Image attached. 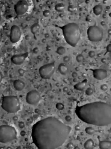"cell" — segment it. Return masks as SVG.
Returning a JSON list of instances; mask_svg holds the SVG:
<instances>
[{
    "instance_id": "obj_1",
    "label": "cell",
    "mask_w": 111,
    "mask_h": 149,
    "mask_svg": "<svg viewBox=\"0 0 111 149\" xmlns=\"http://www.w3.org/2000/svg\"><path fill=\"white\" fill-rule=\"evenodd\" d=\"M71 128L53 116L38 121L32 126L31 137L38 149H56L68 138Z\"/></svg>"
},
{
    "instance_id": "obj_2",
    "label": "cell",
    "mask_w": 111,
    "mask_h": 149,
    "mask_svg": "<svg viewBox=\"0 0 111 149\" xmlns=\"http://www.w3.org/2000/svg\"><path fill=\"white\" fill-rule=\"evenodd\" d=\"M75 113L79 119L88 124L108 126L111 123V106L102 101L76 106Z\"/></svg>"
},
{
    "instance_id": "obj_3",
    "label": "cell",
    "mask_w": 111,
    "mask_h": 149,
    "mask_svg": "<svg viewBox=\"0 0 111 149\" xmlns=\"http://www.w3.org/2000/svg\"><path fill=\"white\" fill-rule=\"evenodd\" d=\"M61 29L67 43L73 47H76L80 37L79 25L75 23H69L61 27Z\"/></svg>"
},
{
    "instance_id": "obj_4",
    "label": "cell",
    "mask_w": 111,
    "mask_h": 149,
    "mask_svg": "<svg viewBox=\"0 0 111 149\" xmlns=\"http://www.w3.org/2000/svg\"><path fill=\"white\" fill-rule=\"evenodd\" d=\"M1 107L8 113H16L20 109V102L15 95L4 96L2 100Z\"/></svg>"
},
{
    "instance_id": "obj_5",
    "label": "cell",
    "mask_w": 111,
    "mask_h": 149,
    "mask_svg": "<svg viewBox=\"0 0 111 149\" xmlns=\"http://www.w3.org/2000/svg\"><path fill=\"white\" fill-rule=\"evenodd\" d=\"M15 128L8 125L0 126V143H7L12 141L17 137Z\"/></svg>"
},
{
    "instance_id": "obj_6",
    "label": "cell",
    "mask_w": 111,
    "mask_h": 149,
    "mask_svg": "<svg viewBox=\"0 0 111 149\" xmlns=\"http://www.w3.org/2000/svg\"><path fill=\"white\" fill-rule=\"evenodd\" d=\"M88 39L92 42H99L103 38V32L100 27L97 26H91L87 30Z\"/></svg>"
},
{
    "instance_id": "obj_7",
    "label": "cell",
    "mask_w": 111,
    "mask_h": 149,
    "mask_svg": "<svg viewBox=\"0 0 111 149\" xmlns=\"http://www.w3.org/2000/svg\"><path fill=\"white\" fill-rule=\"evenodd\" d=\"M54 71V62H52L42 66L39 69V73L42 79H49L52 76Z\"/></svg>"
},
{
    "instance_id": "obj_8",
    "label": "cell",
    "mask_w": 111,
    "mask_h": 149,
    "mask_svg": "<svg viewBox=\"0 0 111 149\" xmlns=\"http://www.w3.org/2000/svg\"><path fill=\"white\" fill-rule=\"evenodd\" d=\"M41 94L35 90H31L26 95V102L30 105H35L40 101Z\"/></svg>"
},
{
    "instance_id": "obj_9",
    "label": "cell",
    "mask_w": 111,
    "mask_h": 149,
    "mask_svg": "<svg viewBox=\"0 0 111 149\" xmlns=\"http://www.w3.org/2000/svg\"><path fill=\"white\" fill-rule=\"evenodd\" d=\"M17 15H23L27 13L29 9V4L26 0H19L14 7Z\"/></svg>"
},
{
    "instance_id": "obj_10",
    "label": "cell",
    "mask_w": 111,
    "mask_h": 149,
    "mask_svg": "<svg viewBox=\"0 0 111 149\" xmlns=\"http://www.w3.org/2000/svg\"><path fill=\"white\" fill-rule=\"evenodd\" d=\"M22 33L18 26L13 25L12 26L10 33V40L12 43H16L20 40Z\"/></svg>"
},
{
    "instance_id": "obj_11",
    "label": "cell",
    "mask_w": 111,
    "mask_h": 149,
    "mask_svg": "<svg viewBox=\"0 0 111 149\" xmlns=\"http://www.w3.org/2000/svg\"><path fill=\"white\" fill-rule=\"evenodd\" d=\"M93 77L97 80H104L108 76V72L106 70L104 69H92Z\"/></svg>"
},
{
    "instance_id": "obj_12",
    "label": "cell",
    "mask_w": 111,
    "mask_h": 149,
    "mask_svg": "<svg viewBox=\"0 0 111 149\" xmlns=\"http://www.w3.org/2000/svg\"><path fill=\"white\" fill-rule=\"evenodd\" d=\"M29 56V53H25L22 54H17L14 55L11 58V61L13 64L20 65L23 64V62L25 61V60Z\"/></svg>"
},
{
    "instance_id": "obj_13",
    "label": "cell",
    "mask_w": 111,
    "mask_h": 149,
    "mask_svg": "<svg viewBox=\"0 0 111 149\" xmlns=\"http://www.w3.org/2000/svg\"><path fill=\"white\" fill-rule=\"evenodd\" d=\"M13 87L17 91H22L24 88L25 83L20 79H17L13 81Z\"/></svg>"
},
{
    "instance_id": "obj_14",
    "label": "cell",
    "mask_w": 111,
    "mask_h": 149,
    "mask_svg": "<svg viewBox=\"0 0 111 149\" xmlns=\"http://www.w3.org/2000/svg\"><path fill=\"white\" fill-rule=\"evenodd\" d=\"M87 82V79H85V80H83L81 82H79L74 85V88L79 91H82L85 88L86 86Z\"/></svg>"
},
{
    "instance_id": "obj_15",
    "label": "cell",
    "mask_w": 111,
    "mask_h": 149,
    "mask_svg": "<svg viewBox=\"0 0 111 149\" xmlns=\"http://www.w3.org/2000/svg\"><path fill=\"white\" fill-rule=\"evenodd\" d=\"M58 71L62 75H66L68 71V68L64 63H61L58 66Z\"/></svg>"
},
{
    "instance_id": "obj_16",
    "label": "cell",
    "mask_w": 111,
    "mask_h": 149,
    "mask_svg": "<svg viewBox=\"0 0 111 149\" xmlns=\"http://www.w3.org/2000/svg\"><path fill=\"white\" fill-rule=\"evenodd\" d=\"M99 147L100 149H109L111 147V142L109 140L99 141Z\"/></svg>"
},
{
    "instance_id": "obj_17",
    "label": "cell",
    "mask_w": 111,
    "mask_h": 149,
    "mask_svg": "<svg viewBox=\"0 0 111 149\" xmlns=\"http://www.w3.org/2000/svg\"><path fill=\"white\" fill-rule=\"evenodd\" d=\"M94 146V142L91 139H88L84 144V147L85 149H93Z\"/></svg>"
},
{
    "instance_id": "obj_18",
    "label": "cell",
    "mask_w": 111,
    "mask_h": 149,
    "mask_svg": "<svg viewBox=\"0 0 111 149\" xmlns=\"http://www.w3.org/2000/svg\"><path fill=\"white\" fill-rule=\"evenodd\" d=\"M103 8L101 5H97L95 6L93 8V12L95 15L98 16L101 15L102 12H103Z\"/></svg>"
},
{
    "instance_id": "obj_19",
    "label": "cell",
    "mask_w": 111,
    "mask_h": 149,
    "mask_svg": "<svg viewBox=\"0 0 111 149\" xmlns=\"http://www.w3.org/2000/svg\"><path fill=\"white\" fill-rule=\"evenodd\" d=\"M39 29H40V26H39V25L38 23H34L33 25L31 26V32L33 34H35L38 32Z\"/></svg>"
},
{
    "instance_id": "obj_20",
    "label": "cell",
    "mask_w": 111,
    "mask_h": 149,
    "mask_svg": "<svg viewBox=\"0 0 111 149\" xmlns=\"http://www.w3.org/2000/svg\"><path fill=\"white\" fill-rule=\"evenodd\" d=\"M64 9H65L64 5L62 3L57 4V5H55V11H57V12H62L64 10Z\"/></svg>"
},
{
    "instance_id": "obj_21",
    "label": "cell",
    "mask_w": 111,
    "mask_h": 149,
    "mask_svg": "<svg viewBox=\"0 0 111 149\" xmlns=\"http://www.w3.org/2000/svg\"><path fill=\"white\" fill-rule=\"evenodd\" d=\"M66 48H65V47H62V46L58 47L56 50L57 54H58L60 55H64V54L66 53Z\"/></svg>"
},
{
    "instance_id": "obj_22",
    "label": "cell",
    "mask_w": 111,
    "mask_h": 149,
    "mask_svg": "<svg viewBox=\"0 0 111 149\" xmlns=\"http://www.w3.org/2000/svg\"><path fill=\"white\" fill-rule=\"evenodd\" d=\"M85 132L87 134L90 135H92L95 132V130L92 127L89 126V127H87L85 129Z\"/></svg>"
},
{
    "instance_id": "obj_23",
    "label": "cell",
    "mask_w": 111,
    "mask_h": 149,
    "mask_svg": "<svg viewBox=\"0 0 111 149\" xmlns=\"http://www.w3.org/2000/svg\"><path fill=\"white\" fill-rule=\"evenodd\" d=\"M55 108H57V109L59 111H61L63 110L64 109V105L61 103V102H57L55 105Z\"/></svg>"
},
{
    "instance_id": "obj_24",
    "label": "cell",
    "mask_w": 111,
    "mask_h": 149,
    "mask_svg": "<svg viewBox=\"0 0 111 149\" xmlns=\"http://www.w3.org/2000/svg\"><path fill=\"white\" fill-rule=\"evenodd\" d=\"M76 59L78 62L82 63L83 61V60H84V57H83L82 54H79L76 56Z\"/></svg>"
},
{
    "instance_id": "obj_25",
    "label": "cell",
    "mask_w": 111,
    "mask_h": 149,
    "mask_svg": "<svg viewBox=\"0 0 111 149\" xmlns=\"http://www.w3.org/2000/svg\"><path fill=\"white\" fill-rule=\"evenodd\" d=\"M86 94L87 95H89V96H90V95H91L92 94H93L94 93V90L92 89V88L91 87H89L87 88L86 90Z\"/></svg>"
},
{
    "instance_id": "obj_26",
    "label": "cell",
    "mask_w": 111,
    "mask_h": 149,
    "mask_svg": "<svg viewBox=\"0 0 111 149\" xmlns=\"http://www.w3.org/2000/svg\"><path fill=\"white\" fill-rule=\"evenodd\" d=\"M76 10V6H75L73 5H70L68 6V11L70 12H73Z\"/></svg>"
},
{
    "instance_id": "obj_27",
    "label": "cell",
    "mask_w": 111,
    "mask_h": 149,
    "mask_svg": "<svg viewBox=\"0 0 111 149\" xmlns=\"http://www.w3.org/2000/svg\"><path fill=\"white\" fill-rule=\"evenodd\" d=\"M18 74L20 76H23L24 75V74L25 73V70H24L23 69H22V68H20V69H18Z\"/></svg>"
},
{
    "instance_id": "obj_28",
    "label": "cell",
    "mask_w": 111,
    "mask_h": 149,
    "mask_svg": "<svg viewBox=\"0 0 111 149\" xmlns=\"http://www.w3.org/2000/svg\"><path fill=\"white\" fill-rule=\"evenodd\" d=\"M100 88H101V90L103 91H106L108 88V86L107 85H106V84H103V85H101Z\"/></svg>"
},
{
    "instance_id": "obj_29",
    "label": "cell",
    "mask_w": 111,
    "mask_h": 149,
    "mask_svg": "<svg viewBox=\"0 0 111 149\" xmlns=\"http://www.w3.org/2000/svg\"><path fill=\"white\" fill-rule=\"evenodd\" d=\"M43 15L44 16H45V17H46V18L49 17V16L50 15V12L49 10L44 11L43 12Z\"/></svg>"
},
{
    "instance_id": "obj_30",
    "label": "cell",
    "mask_w": 111,
    "mask_h": 149,
    "mask_svg": "<svg viewBox=\"0 0 111 149\" xmlns=\"http://www.w3.org/2000/svg\"><path fill=\"white\" fill-rule=\"evenodd\" d=\"M18 128H20V129H23L25 127V123L24 122H23V121H20L19 122H18Z\"/></svg>"
},
{
    "instance_id": "obj_31",
    "label": "cell",
    "mask_w": 111,
    "mask_h": 149,
    "mask_svg": "<svg viewBox=\"0 0 111 149\" xmlns=\"http://www.w3.org/2000/svg\"><path fill=\"white\" fill-rule=\"evenodd\" d=\"M88 55H89V57L90 58H94L95 57V55H96V53L94 51H90L88 53Z\"/></svg>"
},
{
    "instance_id": "obj_32",
    "label": "cell",
    "mask_w": 111,
    "mask_h": 149,
    "mask_svg": "<svg viewBox=\"0 0 111 149\" xmlns=\"http://www.w3.org/2000/svg\"><path fill=\"white\" fill-rule=\"evenodd\" d=\"M67 148L68 149H72L73 148V144L72 142H69L68 144H67Z\"/></svg>"
},
{
    "instance_id": "obj_33",
    "label": "cell",
    "mask_w": 111,
    "mask_h": 149,
    "mask_svg": "<svg viewBox=\"0 0 111 149\" xmlns=\"http://www.w3.org/2000/svg\"><path fill=\"white\" fill-rule=\"evenodd\" d=\"M63 61L65 63H68L70 61V57H68V56H65L63 58Z\"/></svg>"
},
{
    "instance_id": "obj_34",
    "label": "cell",
    "mask_w": 111,
    "mask_h": 149,
    "mask_svg": "<svg viewBox=\"0 0 111 149\" xmlns=\"http://www.w3.org/2000/svg\"><path fill=\"white\" fill-rule=\"evenodd\" d=\"M65 120H66V121H67V122H71L72 120V118L71 117V116L67 115L66 116V117H65Z\"/></svg>"
},
{
    "instance_id": "obj_35",
    "label": "cell",
    "mask_w": 111,
    "mask_h": 149,
    "mask_svg": "<svg viewBox=\"0 0 111 149\" xmlns=\"http://www.w3.org/2000/svg\"><path fill=\"white\" fill-rule=\"evenodd\" d=\"M106 51H107L108 53L111 52V44H108L107 47H106Z\"/></svg>"
},
{
    "instance_id": "obj_36",
    "label": "cell",
    "mask_w": 111,
    "mask_h": 149,
    "mask_svg": "<svg viewBox=\"0 0 111 149\" xmlns=\"http://www.w3.org/2000/svg\"><path fill=\"white\" fill-rule=\"evenodd\" d=\"M78 74L76 72H73L72 73V76L73 77V78H76V77H78Z\"/></svg>"
},
{
    "instance_id": "obj_37",
    "label": "cell",
    "mask_w": 111,
    "mask_h": 149,
    "mask_svg": "<svg viewBox=\"0 0 111 149\" xmlns=\"http://www.w3.org/2000/svg\"><path fill=\"white\" fill-rule=\"evenodd\" d=\"M38 51H39V50H38V48H37V47H35V48H34L33 49V53L34 54H37L38 53Z\"/></svg>"
},
{
    "instance_id": "obj_38",
    "label": "cell",
    "mask_w": 111,
    "mask_h": 149,
    "mask_svg": "<svg viewBox=\"0 0 111 149\" xmlns=\"http://www.w3.org/2000/svg\"><path fill=\"white\" fill-rule=\"evenodd\" d=\"M2 79H3V75H2V74L1 72H0V83L1 82L2 80Z\"/></svg>"
},
{
    "instance_id": "obj_39",
    "label": "cell",
    "mask_w": 111,
    "mask_h": 149,
    "mask_svg": "<svg viewBox=\"0 0 111 149\" xmlns=\"http://www.w3.org/2000/svg\"><path fill=\"white\" fill-rule=\"evenodd\" d=\"M63 90H64V92H68V88L67 87H65L63 88Z\"/></svg>"
},
{
    "instance_id": "obj_40",
    "label": "cell",
    "mask_w": 111,
    "mask_h": 149,
    "mask_svg": "<svg viewBox=\"0 0 111 149\" xmlns=\"http://www.w3.org/2000/svg\"><path fill=\"white\" fill-rule=\"evenodd\" d=\"M101 61H102V62H103V63H104V64H105V63L106 62V59H105V58H103V59H101Z\"/></svg>"
},
{
    "instance_id": "obj_41",
    "label": "cell",
    "mask_w": 111,
    "mask_h": 149,
    "mask_svg": "<svg viewBox=\"0 0 111 149\" xmlns=\"http://www.w3.org/2000/svg\"><path fill=\"white\" fill-rule=\"evenodd\" d=\"M73 149H80V147L78 146H76L75 147H73Z\"/></svg>"
},
{
    "instance_id": "obj_42",
    "label": "cell",
    "mask_w": 111,
    "mask_h": 149,
    "mask_svg": "<svg viewBox=\"0 0 111 149\" xmlns=\"http://www.w3.org/2000/svg\"><path fill=\"white\" fill-rule=\"evenodd\" d=\"M13 120H14V121H17V119H18L17 116H14V117H13Z\"/></svg>"
},
{
    "instance_id": "obj_43",
    "label": "cell",
    "mask_w": 111,
    "mask_h": 149,
    "mask_svg": "<svg viewBox=\"0 0 111 149\" xmlns=\"http://www.w3.org/2000/svg\"><path fill=\"white\" fill-rule=\"evenodd\" d=\"M76 130H80V127L79 126H76Z\"/></svg>"
},
{
    "instance_id": "obj_44",
    "label": "cell",
    "mask_w": 111,
    "mask_h": 149,
    "mask_svg": "<svg viewBox=\"0 0 111 149\" xmlns=\"http://www.w3.org/2000/svg\"><path fill=\"white\" fill-rule=\"evenodd\" d=\"M16 149H22V147H21L20 146H18V147H17V148H16Z\"/></svg>"
},
{
    "instance_id": "obj_45",
    "label": "cell",
    "mask_w": 111,
    "mask_h": 149,
    "mask_svg": "<svg viewBox=\"0 0 111 149\" xmlns=\"http://www.w3.org/2000/svg\"><path fill=\"white\" fill-rule=\"evenodd\" d=\"M96 1V2H100V0H95Z\"/></svg>"
},
{
    "instance_id": "obj_46",
    "label": "cell",
    "mask_w": 111,
    "mask_h": 149,
    "mask_svg": "<svg viewBox=\"0 0 111 149\" xmlns=\"http://www.w3.org/2000/svg\"><path fill=\"white\" fill-rule=\"evenodd\" d=\"M1 20V14H0V21Z\"/></svg>"
},
{
    "instance_id": "obj_47",
    "label": "cell",
    "mask_w": 111,
    "mask_h": 149,
    "mask_svg": "<svg viewBox=\"0 0 111 149\" xmlns=\"http://www.w3.org/2000/svg\"><path fill=\"white\" fill-rule=\"evenodd\" d=\"M7 149H12V148H11V147H8Z\"/></svg>"
}]
</instances>
